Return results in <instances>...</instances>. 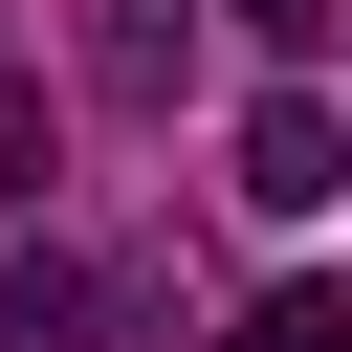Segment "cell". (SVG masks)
Here are the masks:
<instances>
[{
  "instance_id": "3",
  "label": "cell",
  "mask_w": 352,
  "mask_h": 352,
  "mask_svg": "<svg viewBox=\"0 0 352 352\" xmlns=\"http://www.w3.org/2000/svg\"><path fill=\"white\" fill-rule=\"evenodd\" d=\"M220 352H352V286H264V308H242Z\"/></svg>"
},
{
  "instance_id": "1",
  "label": "cell",
  "mask_w": 352,
  "mask_h": 352,
  "mask_svg": "<svg viewBox=\"0 0 352 352\" xmlns=\"http://www.w3.org/2000/svg\"><path fill=\"white\" fill-rule=\"evenodd\" d=\"M242 198H264V220H330V198H352V110H330V88H264V110H242Z\"/></svg>"
},
{
  "instance_id": "4",
  "label": "cell",
  "mask_w": 352,
  "mask_h": 352,
  "mask_svg": "<svg viewBox=\"0 0 352 352\" xmlns=\"http://www.w3.org/2000/svg\"><path fill=\"white\" fill-rule=\"evenodd\" d=\"M330 22H352V0H242V44H330Z\"/></svg>"
},
{
  "instance_id": "2",
  "label": "cell",
  "mask_w": 352,
  "mask_h": 352,
  "mask_svg": "<svg viewBox=\"0 0 352 352\" xmlns=\"http://www.w3.org/2000/svg\"><path fill=\"white\" fill-rule=\"evenodd\" d=\"M88 88H110V110H176V88H198V22H176V0H110V22H88Z\"/></svg>"
}]
</instances>
